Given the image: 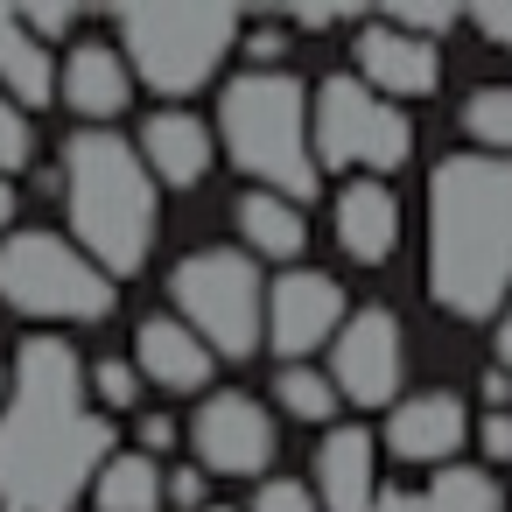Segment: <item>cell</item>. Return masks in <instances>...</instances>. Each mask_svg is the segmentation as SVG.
Returning <instances> with one entry per match:
<instances>
[{
    "instance_id": "8",
    "label": "cell",
    "mask_w": 512,
    "mask_h": 512,
    "mask_svg": "<svg viewBox=\"0 0 512 512\" xmlns=\"http://www.w3.org/2000/svg\"><path fill=\"white\" fill-rule=\"evenodd\" d=\"M414 148L407 113H393L386 92L365 78H323L316 85V162L330 169H400Z\"/></svg>"
},
{
    "instance_id": "5",
    "label": "cell",
    "mask_w": 512,
    "mask_h": 512,
    "mask_svg": "<svg viewBox=\"0 0 512 512\" xmlns=\"http://www.w3.org/2000/svg\"><path fill=\"white\" fill-rule=\"evenodd\" d=\"M0 302L43 323H99L113 316V281L92 253L57 232H8L0 239Z\"/></svg>"
},
{
    "instance_id": "25",
    "label": "cell",
    "mask_w": 512,
    "mask_h": 512,
    "mask_svg": "<svg viewBox=\"0 0 512 512\" xmlns=\"http://www.w3.org/2000/svg\"><path fill=\"white\" fill-rule=\"evenodd\" d=\"M253 512H323V498L309 484H295V477H274V484L253 491Z\"/></svg>"
},
{
    "instance_id": "32",
    "label": "cell",
    "mask_w": 512,
    "mask_h": 512,
    "mask_svg": "<svg viewBox=\"0 0 512 512\" xmlns=\"http://www.w3.org/2000/svg\"><path fill=\"white\" fill-rule=\"evenodd\" d=\"M477 29H484L491 43H505V50H512V8H491V15H477Z\"/></svg>"
},
{
    "instance_id": "11",
    "label": "cell",
    "mask_w": 512,
    "mask_h": 512,
    "mask_svg": "<svg viewBox=\"0 0 512 512\" xmlns=\"http://www.w3.org/2000/svg\"><path fill=\"white\" fill-rule=\"evenodd\" d=\"M351 316H344V288L330 281V274H316V267H295V274H281L274 281V309H267V337H274V351L281 358H302V351H316L330 330H344Z\"/></svg>"
},
{
    "instance_id": "35",
    "label": "cell",
    "mask_w": 512,
    "mask_h": 512,
    "mask_svg": "<svg viewBox=\"0 0 512 512\" xmlns=\"http://www.w3.org/2000/svg\"><path fill=\"white\" fill-rule=\"evenodd\" d=\"M498 351H505V365H512V309H505V323H498Z\"/></svg>"
},
{
    "instance_id": "26",
    "label": "cell",
    "mask_w": 512,
    "mask_h": 512,
    "mask_svg": "<svg viewBox=\"0 0 512 512\" xmlns=\"http://www.w3.org/2000/svg\"><path fill=\"white\" fill-rule=\"evenodd\" d=\"M134 386H141V365H120V358H106V365L92 372V393H99L106 407H134V400H141Z\"/></svg>"
},
{
    "instance_id": "6",
    "label": "cell",
    "mask_w": 512,
    "mask_h": 512,
    "mask_svg": "<svg viewBox=\"0 0 512 512\" xmlns=\"http://www.w3.org/2000/svg\"><path fill=\"white\" fill-rule=\"evenodd\" d=\"M239 15L232 8H134L113 22V43L127 50V64L155 85V92H197L218 57L232 50Z\"/></svg>"
},
{
    "instance_id": "22",
    "label": "cell",
    "mask_w": 512,
    "mask_h": 512,
    "mask_svg": "<svg viewBox=\"0 0 512 512\" xmlns=\"http://www.w3.org/2000/svg\"><path fill=\"white\" fill-rule=\"evenodd\" d=\"M239 225H246L253 253H274V260H295V253H302V239H309V225H302L295 197H274V190H253V197L239 204Z\"/></svg>"
},
{
    "instance_id": "36",
    "label": "cell",
    "mask_w": 512,
    "mask_h": 512,
    "mask_svg": "<svg viewBox=\"0 0 512 512\" xmlns=\"http://www.w3.org/2000/svg\"><path fill=\"white\" fill-rule=\"evenodd\" d=\"M211 512H232V505H211Z\"/></svg>"
},
{
    "instance_id": "9",
    "label": "cell",
    "mask_w": 512,
    "mask_h": 512,
    "mask_svg": "<svg viewBox=\"0 0 512 512\" xmlns=\"http://www.w3.org/2000/svg\"><path fill=\"white\" fill-rule=\"evenodd\" d=\"M190 449H197V470L253 477L274 456V421H267V407L253 393H211L190 414Z\"/></svg>"
},
{
    "instance_id": "21",
    "label": "cell",
    "mask_w": 512,
    "mask_h": 512,
    "mask_svg": "<svg viewBox=\"0 0 512 512\" xmlns=\"http://www.w3.org/2000/svg\"><path fill=\"white\" fill-rule=\"evenodd\" d=\"M162 491H169V477H162L141 449L113 456V463L99 470V484H92L99 512H162Z\"/></svg>"
},
{
    "instance_id": "14",
    "label": "cell",
    "mask_w": 512,
    "mask_h": 512,
    "mask_svg": "<svg viewBox=\"0 0 512 512\" xmlns=\"http://www.w3.org/2000/svg\"><path fill=\"white\" fill-rule=\"evenodd\" d=\"M134 365H141V379H155L162 393H197V386L211 379L218 351H211L183 316H148V323L134 330Z\"/></svg>"
},
{
    "instance_id": "15",
    "label": "cell",
    "mask_w": 512,
    "mask_h": 512,
    "mask_svg": "<svg viewBox=\"0 0 512 512\" xmlns=\"http://www.w3.org/2000/svg\"><path fill=\"white\" fill-rule=\"evenodd\" d=\"M127 71H134V64H127L120 43H71L57 92H64L85 120H113V113H127V99H134V78H127Z\"/></svg>"
},
{
    "instance_id": "2",
    "label": "cell",
    "mask_w": 512,
    "mask_h": 512,
    "mask_svg": "<svg viewBox=\"0 0 512 512\" xmlns=\"http://www.w3.org/2000/svg\"><path fill=\"white\" fill-rule=\"evenodd\" d=\"M428 288L449 316H491L512 288V155H442L428 176Z\"/></svg>"
},
{
    "instance_id": "16",
    "label": "cell",
    "mask_w": 512,
    "mask_h": 512,
    "mask_svg": "<svg viewBox=\"0 0 512 512\" xmlns=\"http://www.w3.org/2000/svg\"><path fill=\"white\" fill-rule=\"evenodd\" d=\"M372 435L365 428H330L316 449V498L323 512H379L372 498Z\"/></svg>"
},
{
    "instance_id": "31",
    "label": "cell",
    "mask_w": 512,
    "mask_h": 512,
    "mask_svg": "<svg viewBox=\"0 0 512 512\" xmlns=\"http://www.w3.org/2000/svg\"><path fill=\"white\" fill-rule=\"evenodd\" d=\"M484 449L491 456H512V414H491L484 421Z\"/></svg>"
},
{
    "instance_id": "34",
    "label": "cell",
    "mask_w": 512,
    "mask_h": 512,
    "mask_svg": "<svg viewBox=\"0 0 512 512\" xmlns=\"http://www.w3.org/2000/svg\"><path fill=\"white\" fill-rule=\"evenodd\" d=\"M15 218V190H8V176H0V225Z\"/></svg>"
},
{
    "instance_id": "1",
    "label": "cell",
    "mask_w": 512,
    "mask_h": 512,
    "mask_svg": "<svg viewBox=\"0 0 512 512\" xmlns=\"http://www.w3.org/2000/svg\"><path fill=\"white\" fill-rule=\"evenodd\" d=\"M113 428L85 400V365L64 337H29L0 407V512H71L113 463Z\"/></svg>"
},
{
    "instance_id": "18",
    "label": "cell",
    "mask_w": 512,
    "mask_h": 512,
    "mask_svg": "<svg viewBox=\"0 0 512 512\" xmlns=\"http://www.w3.org/2000/svg\"><path fill=\"white\" fill-rule=\"evenodd\" d=\"M141 155H148V169H155L169 190H190V183H204V169H211V127H204L197 113H148Z\"/></svg>"
},
{
    "instance_id": "29",
    "label": "cell",
    "mask_w": 512,
    "mask_h": 512,
    "mask_svg": "<svg viewBox=\"0 0 512 512\" xmlns=\"http://www.w3.org/2000/svg\"><path fill=\"white\" fill-rule=\"evenodd\" d=\"M22 22H29L36 36H64V29H71V8H29Z\"/></svg>"
},
{
    "instance_id": "24",
    "label": "cell",
    "mask_w": 512,
    "mask_h": 512,
    "mask_svg": "<svg viewBox=\"0 0 512 512\" xmlns=\"http://www.w3.org/2000/svg\"><path fill=\"white\" fill-rule=\"evenodd\" d=\"M274 393H281V407H288V414H302V421H330V407L344 400V393H337V379H330V372H316V365H288V372L274 379Z\"/></svg>"
},
{
    "instance_id": "10",
    "label": "cell",
    "mask_w": 512,
    "mask_h": 512,
    "mask_svg": "<svg viewBox=\"0 0 512 512\" xmlns=\"http://www.w3.org/2000/svg\"><path fill=\"white\" fill-rule=\"evenodd\" d=\"M400 323L386 309H358L344 330H337V358H330V379L344 400L358 407H386V393H400Z\"/></svg>"
},
{
    "instance_id": "27",
    "label": "cell",
    "mask_w": 512,
    "mask_h": 512,
    "mask_svg": "<svg viewBox=\"0 0 512 512\" xmlns=\"http://www.w3.org/2000/svg\"><path fill=\"white\" fill-rule=\"evenodd\" d=\"M29 162V120L15 113V99H0V176Z\"/></svg>"
},
{
    "instance_id": "3",
    "label": "cell",
    "mask_w": 512,
    "mask_h": 512,
    "mask_svg": "<svg viewBox=\"0 0 512 512\" xmlns=\"http://www.w3.org/2000/svg\"><path fill=\"white\" fill-rule=\"evenodd\" d=\"M64 197H71V225L78 246L106 267V274H134L155 246V169L134 141H120L113 127H85L64 148Z\"/></svg>"
},
{
    "instance_id": "19",
    "label": "cell",
    "mask_w": 512,
    "mask_h": 512,
    "mask_svg": "<svg viewBox=\"0 0 512 512\" xmlns=\"http://www.w3.org/2000/svg\"><path fill=\"white\" fill-rule=\"evenodd\" d=\"M498 505H505V491H498V477L477 470V463H449V470H435L428 484L379 498V512H498Z\"/></svg>"
},
{
    "instance_id": "30",
    "label": "cell",
    "mask_w": 512,
    "mask_h": 512,
    "mask_svg": "<svg viewBox=\"0 0 512 512\" xmlns=\"http://www.w3.org/2000/svg\"><path fill=\"white\" fill-rule=\"evenodd\" d=\"M169 498H176V505H197V498H204V470H176V477H169Z\"/></svg>"
},
{
    "instance_id": "4",
    "label": "cell",
    "mask_w": 512,
    "mask_h": 512,
    "mask_svg": "<svg viewBox=\"0 0 512 512\" xmlns=\"http://www.w3.org/2000/svg\"><path fill=\"white\" fill-rule=\"evenodd\" d=\"M218 120H225L232 162L260 190H274V197H309L316 190V113H309V92L288 71L232 78L225 99H218Z\"/></svg>"
},
{
    "instance_id": "7",
    "label": "cell",
    "mask_w": 512,
    "mask_h": 512,
    "mask_svg": "<svg viewBox=\"0 0 512 512\" xmlns=\"http://www.w3.org/2000/svg\"><path fill=\"white\" fill-rule=\"evenodd\" d=\"M183 323L218 351V358H246L267 330V302H260V267L232 246H204L190 260H176L169 274Z\"/></svg>"
},
{
    "instance_id": "28",
    "label": "cell",
    "mask_w": 512,
    "mask_h": 512,
    "mask_svg": "<svg viewBox=\"0 0 512 512\" xmlns=\"http://www.w3.org/2000/svg\"><path fill=\"white\" fill-rule=\"evenodd\" d=\"M386 22H400L407 36H442V29H456V8H393Z\"/></svg>"
},
{
    "instance_id": "33",
    "label": "cell",
    "mask_w": 512,
    "mask_h": 512,
    "mask_svg": "<svg viewBox=\"0 0 512 512\" xmlns=\"http://www.w3.org/2000/svg\"><path fill=\"white\" fill-rule=\"evenodd\" d=\"M141 435H148V442H169L176 428H169V414H148V421H141Z\"/></svg>"
},
{
    "instance_id": "20",
    "label": "cell",
    "mask_w": 512,
    "mask_h": 512,
    "mask_svg": "<svg viewBox=\"0 0 512 512\" xmlns=\"http://www.w3.org/2000/svg\"><path fill=\"white\" fill-rule=\"evenodd\" d=\"M0 85L15 92V106H43L50 99V50H43V36L22 22V15H8L0 8Z\"/></svg>"
},
{
    "instance_id": "12",
    "label": "cell",
    "mask_w": 512,
    "mask_h": 512,
    "mask_svg": "<svg viewBox=\"0 0 512 512\" xmlns=\"http://www.w3.org/2000/svg\"><path fill=\"white\" fill-rule=\"evenodd\" d=\"M358 71L386 99H421V92H435V71L442 64H435V43L428 36H407L400 22H365L358 29Z\"/></svg>"
},
{
    "instance_id": "17",
    "label": "cell",
    "mask_w": 512,
    "mask_h": 512,
    "mask_svg": "<svg viewBox=\"0 0 512 512\" xmlns=\"http://www.w3.org/2000/svg\"><path fill=\"white\" fill-rule=\"evenodd\" d=\"M337 246L351 253V260H393V246H400V204H393V190L386 183H344L337 190Z\"/></svg>"
},
{
    "instance_id": "23",
    "label": "cell",
    "mask_w": 512,
    "mask_h": 512,
    "mask_svg": "<svg viewBox=\"0 0 512 512\" xmlns=\"http://www.w3.org/2000/svg\"><path fill=\"white\" fill-rule=\"evenodd\" d=\"M463 127L484 141V155H512V85H477L463 99Z\"/></svg>"
},
{
    "instance_id": "13",
    "label": "cell",
    "mask_w": 512,
    "mask_h": 512,
    "mask_svg": "<svg viewBox=\"0 0 512 512\" xmlns=\"http://www.w3.org/2000/svg\"><path fill=\"white\" fill-rule=\"evenodd\" d=\"M463 435H470V414H463L456 393H407L386 414V449L407 456V463H442L449 470V456L463 449Z\"/></svg>"
}]
</instances>
